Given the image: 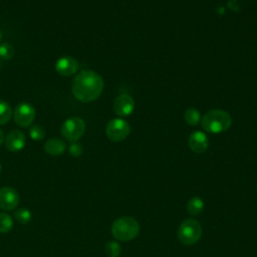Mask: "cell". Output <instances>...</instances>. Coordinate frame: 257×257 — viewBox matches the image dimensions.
<instances>
[{
    "instance_id": "5b68a950",
    "label": "cell",
    "mask_w": 257,
    "mask_h": 257,
    "mask_svg": "<svg viewBox=\"0 0 257 257\" xmlns=\"http://www.w3.org/2000/svg\"><path fill=\"white\" fill-rule=\"evenodd\" d=\"M84 131L85 123L83 119L78 116H71L67 118L61 126L62 137L70 143L77 142L83 136Z\"/></svg>"
},
{
    "instance_id": "5bb4252c",
    "label": "cell",
    "mask_w": 257,
    "mask_h": 257,
    "mask_svg": "<svg viewBox=\"0 0 257 257\" xmlns=\"http://www.w3.org/2000/svg\"><path fill=\"white\" fill-rule=\"evenodd\" d=\"M204 210V202L200 197H193L187 204V211L192 216L199 215Z\"/></svg>"
},
{
    "instance_id": "484cf974",
    "label": "cell",
    "mask_w": 257,
    "mask_h": 257,
    "mask_svg": "<svg viewBox=\"0 0 257 257\" xmlns=\"http://www.w3.org/2000/svg\"><path fill=\"white\" fill-rule=\"evenodd\" d=\"M0 67H1V62H0Z\"/></svg>"
},
{
    "instance_id": "8992f818",
    "label": "cell",
    "mask_w": 257,
    "mask_h": 257,
    "mask_svg": "<svg viewBox=\"0 0 257 257\" xmlns=\"http://www.w3.org/2000/svg\"><path fill=\"white\" fill-rule=\"evenodd\" d=\"M131 132V126L127 121L122 118H113L109 120L105 127L106 137L112 142L123 141Z\"/></svg>"
},
{
    "instance_id": "7a4b0ae2",
    "label": "cell",
    "mask_w": 257,
    "mask_h": 257,
    "mask_svg": "<svg viewBox=\"0 0 257 257\" xmlns=\"http://www.w3.org/2000/svg\"><path fill=\"white\" fill-rule=\"evenodd\" d=\"M232 123L230 114L222 109H211L202 117V127L211 134H220L227 131Z\"/></svg>"
},
{
    "instance_id": "ba28073f",
    "label": "cell",
    "mask_w": 257,
    "mask_h": 257,
    "mask_svg": "<svg viewBox=\"0 0 257 257\" xmlns=\"http://www.w3.org/2000/svg\"><path fill=\"white\" fill-rule=\"evenodd\" d=\"M19 204V195L11 187L0 188V209L10 211L15 209Z\"/></svg>"
},
{
    "instance_id": "4fadbf2b",
    "label": "cell",
    "mask_w": 257,
    "mask_h": 257,
    "mask_svg": "<svg viewBox=\"0 0 257 257\" xmlns=\"http://www.w3.org/2000/svg\"><path fill=\"white\" fill-rule=\"evenodd\" d=\"M66 149L65 143L60 139H50L44 144V151L50 156H60Z\"/></svg>"
},
{
    "instance_id": "ffe728a7",
    "label": "cell",
    "mask_w": 257,
    "mask_h": 257,
    "mask_svg": "<svg viewBox=\"0 0 257 257\" xmlns=\"http://www.w3.org/2000/svg\"><path fill=\"white\" fill-rule=\"evenodd\" d=\"M14 48L9 43H3L0 45V59L10 60L14 56Z\"/></svg>"
},
{
    "instance_id": "30bf717a",
    "label": "cell",
    "mask_w": 257,
    "mask_h": 257,
    "mask_svg": "<svg viewBox=\"0 0 257 257\" xmlns=\"http://www.w3.org/2000/svg\"><path fill=\"white\" fill-rule=\"evenodd\" d=\"M135 108V101L133 97L126 93L118 95L113 102V110L119 116L130 115Z\"/></svg>"
},
{
    "instance_id": "d6986e66",
    "label": "cell",
    "mask_w": 257,
    "mask_h": 257,
    "mask_svg": "<svg viewBox=\"0 0 257 257\" xmlns=\"http://www.w3.org/2000/svg\"><path fill=\"white\" fill-rule=\"evenodd\" d=\"M104 251L108 257H118L120 254V246L115 241H108L104 246Z\"/></svg>"
},
{
    "instance_id": "9c48e42d",
    "label": "cell",
    "mask_w": 257,
    "mask_h": 257,
    "mask_svg": "<svg viewBox=\"0 0 257 257\" xmlns=\"http://www.w3.org/2000/svg\"><path fill=\"white\" fill-rule=\"evenodd\" d=\"M79 68L78 61L71 56H62L55 62V70L62 76H71Z\"/></svg>"
},
{
    "instance_id": "d4e9b609",
    "label": "cell",
    "mask_w": 257,
    "mask_h": 257,
    "mask_svg": "<svg viewBox=\"0 0 257 257\" xmlns=\"http://www.w3.org/2000/svg\"><path fill=\"white\" fill-rule=\"evenodd\" d=\"M0 173H1V164H0Z\"/></svg>"
},
{
    "instance_id": "cb8c5ba5",
    "label": "cell",
    "mask_w": 257,
    "mask_h": 257,
    "mask_svg": "<svg viewBox=\"0 0 257 257\" xmlns=\"http://www.w3.org/2000/svg\"><path fill=\"white\" fill-rule=\"evenodd\" d=\"M1 39H2V32L0 31V41H1Z\"/></svg>"
},
{
    "instance_id": "44dd1931",
    "label": "cell",
    "mask_w": 257,
    "mask_h": 257,
    "mask_svg": "<svg viewBox=\"0 0 257 257\" xmlns=\"http://www.w3.org/2000/svg\"><path fill=\"white\" fill-rule=\"evenodd\" d=\"M29 136L34 141H41L45 137V131L44 128L39 124H34L29 130Z\"/></svg>"
},
{
    "instance_id": "7402d4cb",
    "label": "cell",
    "mask_w": 257,
    "mask_h": 257,
    "mask_svg": "<svg viewBox=\"0 0 257 257\" xmlns=\"http://www.w3.org/2000/svg\"><path fill=\"white\" fill-rule=\"evenodd\" d=\"M68 152L72 157H79L82 154V147L76 142L72 143L68 148Z\"/></svg>"
},
{
    "instance_id": "ac0fdd59",
    "label": "cell",
    "mask_w": 257,
    "mask_h": 257,
    "mask_svg": "<svg viewBox=\"0 0 257 257\" xmlns=\"http://www.w3.org/2000/svg\"><path fill=\"white\" fill-rule=\"evenodd\" d=\"M13 227L12 218L6 213H0V233H8Z\"/></svg>"
},
{
    "instance_id": "277c9868",
    "label": "cell",
    "mask_w": 257,
    "mask_h": 257,
    "mask_svg": "<svg viewBox=\"0 0 257 257\" xmlns=\"http://www.w3.org/2000/svg\"><path fill=\"white\" fill-rule=\"evenodd\" d=\"M202 235V227L196 219L189 218L184 220L178 230L179 241L185 245L197 243Z\"/></svg>"
},
{
    "instance_id": "8fae6325",
    "label": "cell",
    "mask_w": 257,
    "mask_h": 257,
    "mask_svg": "<svg viewBox=\"0 0 257 257\" xmlns=\"http://www.w3.org/2000/svg\"><path fill=\"white\" fill-rule=\"evenodd\" d=\"M189 148L196 154L204 153L209 146L208 137L201 131L193 132L188 139Z\"/></svg>"
},
{
    "instance_id": "3957f363",
    "label": "cell",
    "mask_w": 257,
    "mask_h": 257,
    "mask_svg": "<svg viewBox=\"0 0 257 257\" xmlns=\"http://www.w3.org/2000/svg\"><path fill=\"white\" fill-rule=\"evenodd\" d=\"M140 229V224L134 217L122 216L113 221L111 234L118 241L128 242L139 235Z\"/></svg>"
},
{
    "instance_id": "6da1fadb",
    "label": "cell",
    "mask_w": 257,
    "mask_h": 257,
    "mask_svg": "<svg viewBox=\"0 0 257 257\" xmlns=\"http://www.w3.org/2000/svg\"><path fill=\"white\" fill-rule=\"evenodd\" d=\"M103 90L101 76L92 70H81L71 83L73 96L81 102H90L99 97Z\"/></svg>"
},
{
    "instance_id": "603a6c76",
    "label": "cell",
    "mask_w": 257,
    "mask_h": 257,
    "mask_svg": "<svg viewBox=\"0 0 257 257\" xmlns=\"http://www.w3.org/2000/svg\"><path fill=\"white\" fill-rule=\"evenodd\" d=\"M3 142H4V134H3V132L0 130V145H2Z\"/></svg>"
},
{
    "instance_id": "e0dca14e",
    "label": "cell",
    "mask_w": 257,
    "mask_h": 257,
    "mask_svg": "<svg viewBox=\"0 0 257 257\" xmlns=\"http://www.w3.org/2000/svg\"><path fill=\"white\" fill-rule=\"evenodd\" d=\"M14 218L20 224H27L32 219V214L26 208H19L14 212Z\"/></svg>"
},
{
    "instance_id": "52a82bcc",
    "label": "cell",
    "mask_w": 257,
    "mask_h": 257,
    "mask_svg": "<svg viewBox=\"0 0 257 257\" xmlns=\"http://www.w3.org/2000/svg\"><path fill=\"white\" fill-rule=\"evenodd\" d=\"M15 122L21 127H28L35 118V109L29 102H20L13 111Z\"/></svg>"
},
{
    "instance_id": "2e32d148",
    "label": "cell",
    "mask_w": 257,
    "mask_h": 257,
    "mask_svg": "<svg viewBox=\"0 0 257 257\" xmlns=\"http://www.w3.org/2000/svg\"><path fill=\"white\" fill-rule=\"evenodd\" d=\"M12 115V109L10 104L3 100L0 99V124H5Z\"/></svg>"
},
{
    "instance_id": "7c38bea8",
    "label": "cell",
    "mask_w": 257,
    "mask_h": 257,
    "mask_svg": "<svg viewBox=\"0 0 257 257\" xmlns=\"http://www.w3.org/2000/svg\"><path fill=\"white\" fill-rule=\"evenodd\" d=\"M5 141V146L10 152L21 151L25 146V135L19 130L11 131Z\"/></svg>"
},
{
    "instance_id": "9a60e30c",
    "label": "cell",
    "mask_w": 257,
    "mask_h": 257,
    "mask_svg": "<svg viewBox=\"0 0 257 257\" xmlns=\"http://www.w3.org/2000/svg\"><path fill=\"white\" fill-rule=\"evenodd\" d=\"M184 118L185 121L190 124V125H197L201 119V114L199 112V110H197L194 107H189L186 109L185 113H184Z\"/></svg>"
}]
</instances>
